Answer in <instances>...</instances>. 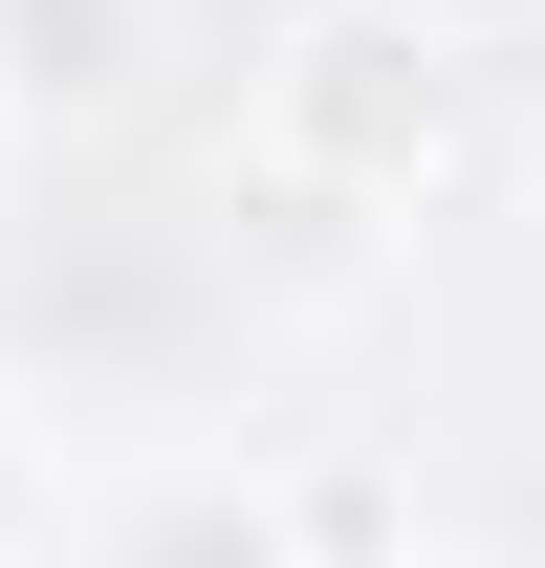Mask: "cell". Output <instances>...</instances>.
I'll return each instance as SVG.
<instances>
[{"mask_svg":"<svg viewBox=\"0 0 545 568\" xmlns=\"http://www.w3.org/2000/svg\"><path fill=\"white\" fill-rule=\"evenodd\" d=\"M480 153V44L459 0H284L240 44V175L306 219H414Z\"/></svg>","mask_w":545,"mask_h":568,"instance_id":"cell-1","label":"cell"},{"mask_svg":"<svg viewBox=\"0 0 545 568\" xmlns=\"http://www.w3.org/2000/svg\"><path fill=\"white\" fill-rule=\"evenodd\" d=\"M153 88V0H0V132H110Z\"/></svg>","mask_w":545,"mask_h":568,"instance_id":"cell-2","label":"cell"},{"mask_svg":"<svg viewBox=\"0 0 545 568\" xmlns=\"http://www.w3.org/2000/svg\"><path fill=\"white\" fill-rule=\"evenodd\" d=\"M66 525H88V481H66V437H44V394L0 372V568H22V547H66Z\"/></svg>","mask_w":545,"mask_h":568,"instance_id":"cell-3","label":"cell"},{"mask_svg":"<svg viewBox=\"0 0 545 568\" xmlns=\"http://www.w3.org/2000/svg\"><path fill=\"white\" fill-rule=\"evenodd\" d=\"M0 197H22V132H0Z\"/></svg>","mask_w":545,"mask_h":568,"instance_id":"cell-4","label":"cell"}]
</instances>
